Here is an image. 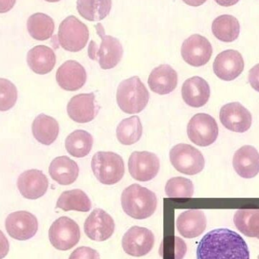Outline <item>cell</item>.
<instances>
[{
	"mask_svg": "<svg viewBox=\"0 0 259 259\" xmlns=\"http://www.w3.org/2000/svg\"><path fill=\"white\" fill-rule=\"evenodd\" d=\"M197 259H250L249 247L235 231L219 228L204 236L197 248Z\"/></svg>",
	"mask_w": 259,
	"mask_h": 259,
	"instance_id": "6da1fadb",
	"label": "cell"
},
{
	"mask_svg": "<svg viewBox=\"0 0 259 259\" xmlns=\"http://www.w3.org/2000/svg\"><path fill=\"white\" fill-rule=\"evenodd\" d=\"M29 34L36 40L50 39L54 32V21L51 17L44 13H36L29 17L27 21Z\"/></svg>",
	"mask_w": 259,
	"mask_h": 259,
	"instance_id": "4dcf8cb0",
	"label": "cell"
},
{
	"mask_svg": "<svg viewBox=\"0 0 259 259\" xmlns=\"http://www.w3.org/2000/svg\"><path fill=\"white\" fill-rule=\"evenodd\" d=\"M213 69L217 77L225 81H231L243 72L244 60L237 50H225L216 57Z\"/></svg>",
	"mask_w": 259,
	"mask_h": 259,
	"instance_id": "9a60e30c",
	"label": "cell"
},
{
	"mask_svg": "<svg viewBox=\"0 0 259 259\" xmlns=\"http://www.w3.org/2000/svg\"><path fill=\"white\" fill-rule=\"evenodd\" d=\"M234 222L237 229L246 237L259 238V210L240 209L235 213Z\"/></svg>",
	"mask_w": 259,
	"mask_h": 259,
	"instance_id": "1f68e13d",
	"label": "cell"
},
{
	"mask_svg": "<svg viewBox=\"0 0 259 259\" xmlns=\"http://www.w3.org/2000/svg\"><path fill=\"white\" fill-rule=\"evenodd\" d=\"M56 208L65 211H77L88 212L91 208V199L82 190H68L63 192L58 199Z\"/></svg>",
	"mask_w": 259,
	"mask_h": 259,
	"instance_id": "83f0119b",
	"label": "cell"
},
{
	"mask_svg": "<svg viewBox=\"0 0 259 259\" xmlns=\"http://www.w3.org/2000/svg\"><path fill=\"white\" fill-rule=\"evenodd\" d=\"M211 42L199 34H194L184 41L181 48V55L187 63L193 67L206 65L212 56Z\"/></svg>",
	"mask_w": 259,
	"mask_h": 259,
	"instance_id": "4fadbf2b",
	"label": "cell"
},
{
	"mask_svg": "<svg viewBox=\"0 0 259 259\" xmlns=\"http://www.w3.org/2000/svg\"><path fill=\"white\" fill-rule=\"evenodd\" d=\"M170 159L173 167L184 175H197L205 167L203 155L191 145L180 143L172 148Z\"/></svg>",
	"mask_w": 259,
	"mask_h": 259,
	"instance_id": "52a82bcc",
	"label": "cell"
},
{
	"mask_svg": "<svg viewBox=\"0 0 259 259\" xmlns=\"http://www.w3.org/2000/svg\"><path fill=\"white\" fill-rule=\"evenodd\" d=\"M233 165L236 172L246 179L255 178L259 171L258 150L252 146H244L235 152Z\"/></svg>",
	"mask_w": 259,
	"mask_h": 259,
	"instance_id": "7402d4cb",
	"label": "cell"
},
{
	"mask_svg": "<svg viewBox=\"0 0 259 259\" xmlns=\"http://www.w3.org/2000/svg\"><path fill=\"white\" fill-rule=\"evenodd\" d=\"M20 193L27 199H38L42 197L48 190L49 181L41 170L36 169L23 172L17 181Z\"/></svg>",
	"mask_w": 259,
	"mask_h": 259,
	"instance_id": "ac0fdd59",
	"label": "cell"
},
{
	"mask_svg": "<svg viewBox=\"0 0 259 259\" xmlns=\"http://www.w3.org/2000/svg\"><path fill=\"white\" fill-rule=\"evenodd\" d=\"M211 95V90L208 82L202 77L189 78L184 82L182 88V97L188 106L200 108L205 106Z\"/></svg>",
	"mask_w": 259,
	"mask_h": 259,
	"instance_id": "44dd1931",
	"label": "cell"
},
{
	"mask_svg": "<svg viewBox=\"0 0 259 259\" xmlns=\"http://www.w3.org/2000/svg\"><path fill=\"white\" fill-rule=\"evenodd\" d=\"M155 237L151 230L134 226L128 230L122 240L123 250L131 256L141 257L153 249Z\"/></svg>",
	"mask_w": 259,
	"mask_h": 259,
	"instance_id": "30bf717a",
	"label": "cell"
},
{
	"mask_svg": "<svg viewBox=\"0 0 259 259\" xmlns=\"http://www.w3.org/2000/svg\"><path fill=\"white\" fill-rule=\"evenodd\" d=\"M147 83L154 93L167 95L173 92L177 86V73L169 65H160L152 71Z\"/></svg>",
	"mask_w": 259,
	"mask_h": 259,
	"instance_id": "603a6c76",
	"label": "cell"
},
{
	"mask_svg": "<svg viewBox=\"0 0 259 259\" xmlns=\"http://www.w3.org/2000/svg\"><path fill=\"white\" fill-rule=\"evenodd\" d=\"M94 139L91 134L84 130H76L65 139V149L71 156L84 158L92 149Z\"/></svg>",
	"mask_w": 259,
	"mask_h": 259,
	"instance_id": "f1b7e54d",
	"label": "cell"
},
{
	"mask_svg": "<svg viewBox=\"0 0 259 259\" xmlns=\"http://www.w3.org/2000/svg\"><path fill=\"white\" fill-rule=\"evenodd\" d=\"M176 224L181 236L185 238H196L206 229L207 218L202 210H187L179 214Z\"/></svg>",
	"mask_w": 259,
	"mask_h": 259,
	"instance_id": "ffe728a7",
	"label": "cell"
},
{
	"mask_svg": "<svg viewBox=\"0 0 259 259\" xmlns=\"http://www.w3.org/2000/svg\"><path fill=\"white\" fill-rule=\"evenodd\" d=\"M91 169L97 180L105 185H114L124 176L123 158L113 152H97L91 160Z\"/></svg>",
	"mask_w": 259,
	"mask_h": 259,
	"instance_id": "5b68a950",
	"label": "cell"
},
{
	"mask_svg": "<svg viewBox=\"0 0 259 259\" xmlns=\"http://www.w3.org/2000/svg\"><path fill=\"white\" fill-rule=\"evenodd\" d=\"M220 120L227 129L245 133L252 125V117L250 112L240 103H231L220 109Z\"/></svg>",
	"mask_w": 259,
	"mask_h": 259,
	"instance_id": "e0dca14e",
	"label": "cell"
},
{
	"mask_svg": "<svg viewBox=\"0 0 259 259\" xmlns=\"http://www.w3.org/2000/svg\"><path fill=\"white\" fill-rule=\"evenodd\" d=\"M121 205L126 214L132 219L143 220L150 218L156 211L158 198L149 189L134 184L123 190Z\"/></svg>",
	"mask_w": 259,
	"mask_h": 259,
	"instance_id": "7a4b0ae2",
	"label": "cell"
},
{
	"mask_svg": "<svg viewBox=\"0 0 259 259\" xmlns=\"http://www.w3.org/2000/svg\"><path fill=\"white\" fill-rule=\"evenodd\" d=\"M9 244L4 234L0 231V259L4 258L9 252Z\"/></svg>",
	"mask_w": 259,
	"mask_h": 259,
	"instance_id": "74e56055",
	"label": "cell"
},
{
	"mask_svg": "<svg viewBox=\"0 0 259 259\" xmlns=\"http://www.w3.org/2000/svg\"><path fill=\"white\" fill-rule=\"evenodd\" d=\"M18 100V90L7 79L0 78V112L12 109Z\"/></svg>",
	"mask_w": 259,
	"mask_h": 259,
	"instance_id": "d590c367",
	"label": "cell"
},
{
	"mask_svg": "<svg viewBox=\"0 0 259 259\" xmlns=\"http://www.w3.org/2000/svg\"><path fill=\"white\" fill-rule=\"evenodd\" d=\"M258 65H257L255 68L251 70L249 74V82L252 88H255V91H258Z\"/></svg>",
	"mask_w": 259,
	"mask_h": 259,
	"instance_id": "f35d334b",
	"label": "cell"
},
{
	"mask_svg": "<svg viewBox=\"0 0 259 259\" xmlns=\"http://www.w3.org/2000/svg\"><path fill=\"white\" fill-rule=\"evenodd\" d=\"M29 68L38 74H47L52 71L56 63L54 51L47 46H36L27 53Z\"/></svg>",
	"mask_w": 259,
	"mask_h": 259,
	"instance_id": "d4e9b609",
	"label": "cell"
},
{
	"mask_svg": "<svg viewBox=\"0 0 259 259\" xmlns=\"http://www.w3.org/2000/svg\"><path fill=\"white\" fill-rule=\"evenodd\" d=\"M95 29L101 39V42L98 47L94 40L90 42L88 56L92 60L98 62L102 69L115 68L120 63L123 56L121 42L117 38L106 35L101 24H96Z\"/></svg>",
	"mask_w": 259,
	"mask_h": 259,
	"instance_id": "3957f363",
	"label": "cell"
},
{
	"mask_svg": "<svg viewBox=\"0 0 259 259\" xmlns=\"http://www.w3.org/2000/svg\"><path fill=\"white\" fill-rule=\"evenodd\" d=\"M56 78L62 89L76 91L86 83L87 73L80 63L76 61L68 60L58 68Z\"/></svg>",
	"mask_w": 259,
	"mask_h": 259,
	"instance_id": "d6986e66",
	"label": "cell"
},
{
	"mask_svg": "<svg viewBox=\"0 0 259 259\" xmlns=\"http://www.w3.org/2000/svg\"><path fill=\"white\" fill-rule=\"evenodd\" d=\"M149 91L138 76L123 80L117 89V104L127 114L142 112L149 103Z\"/></svg>",
	"mask_w": 259,
	"mask_h": 259,
	"instance_id": "277c9868",
	"label": "cell"
},
{
	"mask_svg": "<svg viewBox=\"0 0 259 259\" xmlns=\"http://www.w3.org/2000/svg\"><path fill=\"white\" fill-rule=\"evenodd\" d=\"M112 8V0H77L79 15L89 21L104 19Z\"/></svg>",
	"mask_w": 259,
	"mask_h": 259,
	"instance_id": "f546056e",
	"label": "cell"
},
{
	"mask_svg": "<svg viewBox=\"0 0 259 259\" xmlns=\"http://www.w3.org/2000/svg\"><path fill=\"white\" fill-rule=\"evenodd\" d=\"M32 133L40 143L50 146L56 141L59 136V123L53 117L41 114L33 121Z\"/></svg>",
	"mask_w": 259,
	"mask_h": 259,
	"instance_id": "484cf974",
	"label": "cell"
},
{
	"mask_svg": "<svg viewBox=\"0 0 259 259\" xmlns=\"http://www.w3.org/2000/svg\"><path fill=\"white\" fill-rule=\"evenodd\" d=\"M5 226L12 238L24 241L31 239L38 232V221L28 211H15L6 218Z\"/></svg>",
	"mask_w": 259,
	"mask_h": 259,
	"instance_id": "8fae6325",
	"label": "cell"
},
{
	"mask_svg": "<svg viewBox=\"0 0 259 259\" xmlns=\"http://www.w3.org/2000/svg\"><path fill=\"white\" fill-rule=\"evenodd\" d=\"M142 133V124L139 117L132 116L120 123L117 129V137L120 143L130 146L139 141Z\"/></svg>",
	"mask_w": 259,
	"mask_h": 259,
	"instance_id": "d6a6232c",
	"label": "cell"
},
{
	"mask_svg": "<svg viewBox=\"0 0 259 259\" xmlns=\"http://www.w3.org/2000/svg\"><path fill=\"white\" fill-rule=\"evenodd\" d=\"M68 259H100V254L92 248L81 246L71 254Z\"/></svg>",
	"mask_w": 259,
	"mask_h": 259,
	"instance_id": "8d00e7d4",
	"label": "cell"
},
{
	"mask_svg": "<svg viewBox=\"0 0 259 259\" xmlns=\"http://www.w3.org/2000/svg\"><path fill=\"white\" fill-rule=\"evenodd\" d=\"M49 174L53 181L62 186L72 184L79 175V167L76 161L68 156H59L52 161Z\"/></svg>",
	"mask_w": 259,
	"mask_h": 259,
	"instance_id": "cb8c5ba5",
	"label": "cell"
},
{
	"mask_svg": "<svg viewBox=\"0 0 259 259\" xmlns=\"http://www.w3.org/2000/svg\"><path fill=\"white\" fill-rule=\"evenodd\" d=\"M240 0H215L217 4L225 7H229V6H234L237 4Z\"/></svg>",
	"mask_w": 259,
	"mask_h": 259,
	"instance_id": "60d3db41",
	"label": "cell"
},
{
	"mask_svg": "<svg viewBox=\"0 0 259 259\" xmlns=\"http://www.w3.org/2000/svg\"><path fill=\"white\" fill-rule=\"evenodd\" d=\"M16 0H0V13L9 12L15 6Z\"/></svg>",
	"mask_w": 259,
	"mask_h": 259,
	"instance_id": "ab89813d",
	"label": "cell"
},
{
	"mask_svg": "<svg viewBox=\"0 0 259 259\" xmlns=\"http://www.w3.org/2000/svg\"><path fill=\"white\" fill-rule=\"evenodd\" d=\"M187 252V244L179 237L168 236L161 241L159 254L163 259H183Z\"/></svg>",
	"mask_w": 259,
	"mask_h": 259,
	"instance_id": "836d02e7",
	"label": "cell"
},
{
	"mask_svg": "<svg viewBox=\"0 0 259 259\" xmlns=\"http://www.w3.org/2000/svg\"><path fill=\"white\" fill-rule=\"evenodd\" d=\"M58 42L66 51L77 53L85 48L89 39L88 27L74 15L65 18L59 24Z\"/></svg>",
	"mask_w": 259,
	"mask_h": 259,
	"instance_id": "8992f818",
	"label": "cell"
},
{
	"mask_svg": "<svg viewBox=\"0 0 259 259\" xmlns=\"http://www.w3.org/2000/svg\"><path fill=\"white\" fill-rule=\"evenodd\" d=\"M81 238L80 228L69 218L61 217L52 224L49 230V240L53 247L58 250L66 251L72 249Z\"/></svg>",
	"mask_w": 259,
	"mask_h": 259,
	"instance_id": "ba28073f",
	"label": "cell"
},
{
	"mask_svg": "<svg viewBox=\"0 0 259 259\" xmlns=\"http://www.w3.org/2000/svg\"><path fill=\"white\" fill-rule=\"evenodd\" d=\"M129 171L131 176L141 182L154 179L160 170V160L152 152H134L129 157Z\"/></svg>",
	"mask_w": 259,
	"mask_h": 259,
	"instance_id": "7c38bea8",
	"label": "cell"
},
{
	"mask_svg": "<svg viewBox=\"0 0 259 259\" xmlns=\"http://www.w3.org/2000/svg\"><path fill=\"white\" fill-rule=\"evenodd\" d=\"M218 125L215 119L208 114L199 113L190 120L187 127L189 138L199 146L213 144L218 136Z\"/></svg>",
	"mask_w": 259,
	"mask_h": 259,
	"instance_id": "9c48e42d",
	"label": "cell"
},
{
	"mask_svg": "<svg viewBox=\"0 0 259 259\" xmlns=\"http://www.w3.org/2000/svg\"><path fill=\"white\" fill-rule=\"evenodd\" d=\"M98 105L95 96L91 94H82L75 96L67 105V113L72 121L80 124L93 121L99 112Z\"/></svg>",
	"mask_w": 259,
	"mask_h": 259,
	"instance_id": "2e32d148",
	"label": "cell"
},
{
	"mask_svg": "<svg viewBox=\"0 0 259 259\" xmlns=\"http://www.w3.org/2000/svg\"><path fill=\"white\" fill-rule=\"evenodd\" d=\"M84 231L88 238L103 242L110 238L115 231L113 218L101 208H96L85 220Z\"/></svg>",
	"mask_w": 259,
	"mask_h": 259,
	"instance_id": "5bb4252c",
	"label": "cell"
},
{
	"mask_svg": "<svg viewBox=\"0 0 259 259\" xmlns=\"http://www.w3.org/2000/svg\"><path fill=\"white\" fill-rule=\"evenodd\" d=\"M45 1L49 2V3H56V2L60 1V0H45Z\"/></svg>",
	"mask_w": 259,
	"mask_h": 259,
	"instance_id": "7bdbcfd3",
	"label": "cell"
},
{
	"mask_svg": "<svg viewBox=\"0 0 259 259\" xmlns=\"http://www.w3.org/2000/svg\"><path fill=\"white\" fill-rule=\"evenodd\" d=\"M166 194L175 199H189L194 194L193 183L187 178L177 177L167 181L165 187Z\"/></svg>",
	"mask_w": 259,
	"mask_h": 259,
	"instance_id": "e575fe53",
	"label": "cell"
},
{
	"mask_svg": "<svg viewBox=\"0 0 259 259\" xmlns=\"http://www.w3.org/2000/svg\"><path fill=\"white\" fill-rule=\"evenodd\" d=\"M182 1L187 3V5H189V6L197 7V6H202L207 0H182Z\"/></svg>",
	"mask_w": 259,
	"mask_h": 259,
	"instance_id": "b9f144b4",
	"label": "cell"
},
{
	"mask_svg": "<svg viewBox=\"0 0 259 259\" xmlns=\"http://www.w3.org/2000/svg\"><path fill=\"white\" fill-rule=\"evenodd\" d=\"M211 28L214 36L222 42H234L240 35V23L233 15H224L217 17L213 21Z\"/></svg>",
	"mask_w": 259,
	"mask_h": 259,
	"instance_id": "4316f807",
	"label": "cell"
}]
</instances>
